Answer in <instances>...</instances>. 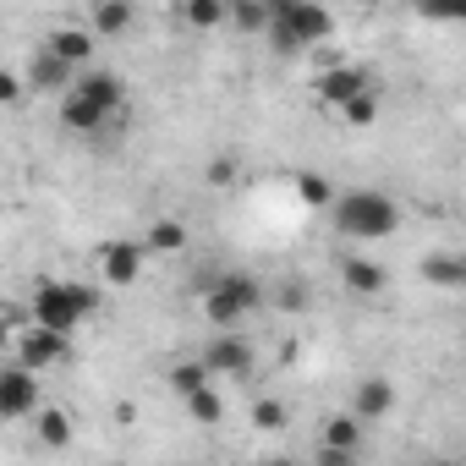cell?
Returning a JSON list of instances; mask_svg holds the SVG:
<instances>
[{
  "mask_svg": "<svg viewBox=\"0 0 466 466\" xmlns=\"http://www.w3.org/2000/svg\"><path fill=\"white\" fill-rule=\"evenodd\" d=\"M313 466H357V455H346V450H329V444H319Z\"/></svg>",
  "mask_w": 466,
  "mask_h": 466,
  "instance_id": "30",
  "label": "cell"
},
{
  "mask_svg": "<svg viewBox=\"0 0 466 466\" xmlns=\"http://www.w3.org/2000/svg\"><path fill=\"white\" fill-rule=\"evenodd\" d=\"M297 192H302V203H313V208H324V203H335V187L319 176V170H302L297 176Z\"/></svg>",
  "mask_w": 466,
  "mask_h": 466,
  "instance_id": "25",
  "label": "cell"
},
{
  "mask_svg": "<svg viewBox=\"0 0 466 466\" xmlns=\"http://www.w3.org/2000/svg\"><path fill=\"white\" fill-rule=\"evenodd\" d=\"M28 411H39V373H28V368H0V417L6 422H17V417H28Z\"/></svg>",
  "mask_w": 466,
  "mask_h": 466,
  "instance_id": "6",
  "label": "cell"
},
{
  "mask_svg": "<svg viewBox=\"0 0 466 466\" xmlns=\"http://www.w3.org/2000/svg\"><path fill=\"white\" fill-rule=\"evenodd\" d=\"M94 308H99V297H94L88 286H72V280H66V286H56V280H50V286H39V291H34V302H28V324L72 340V329H77Z\"/></svg>",
  "mask_w": 466,
  "mask_h": 466,
  "instance_id": "2",
  "label": "cell"
},
{
  "mask_svg": "<svg viewBox=\"0 0 466 466\" xmlns=\"http://www.w3.org/2000/svg\"><path fill=\"white\" fill-rule=\"evenodd\" d=\"M45 56H56L61 66H83V61L94 56V34H88V28H72V23H66V28H56V34L45 39Z\"/></svg>",
  "mask_w": 466,
  "mask_h": 466,
  "instance_id": "11",
  "label": "cell"
},
{
  "mask_svg": "<svg viewBox=\"0 0 466 466\" xmlns=\"http://www.w3.org/2000/svg\"><path fill=\"white\" fill-rule=\"evenodd\" d=\"M132 6H127V0H99V6H94V34H105V39H116V34H127L132 28Z\"/></svg>",
  "mask_w": 466,
  "mask_h": 466,
  "instance_id": "17",
  "label": "cell"
},
{
  "mask_svg": "<svg viewBox=\"0 0 466 466\" xmlns=\"http://www.w3.org/2000/svg\"><path fill=\"white\" fill-rule=\"evenodd\" d=\"M198 362L208 373H253V346H248V335H219L198 351Z\"/></svg>",
  "mask_w": 466,
  "mask_h": 466,
  "instance_id": "7",
  "label": "cell"
},
{
  "mask_svg": "<svg viewBox=\"0 0 466 466\" xmlns=\"http://www.w3.org/2000/svg\"><path fill=\"white\" fill-rule=\"evenodd\" d=\"M72 94H83L88 105H99L105 116H116L121 99H127V83L116 72H88V77H72Z\"/></svg>",
  "mask_w": 466,
  "mask_h": 466,
  "instance_id": "10",
  "label": "cell"
},
{
  "mask_svg": "<svg viewBox=\"0 0 466 466\" xmlns=\"http://www.w3.org/2000/svg\"><path fill=\"white\" fill-rule=\"evenodd\" d=\"M34 433H39V444L66 450V444H72V417H66V411H56V406H45V411L34 417Z\"/></svg>",
  "mask_w": 466,
  "mask_h": 466,
  "instance_id": "16",
  "label": "cell"
},
{
  "mask_svg": "<svg viewBox=\"0 0 466 466\" xmlns=\"http://www.w3.org/2000/svg\"><path fill=\"white\" fill-rule=\"evenodd\" d=\"M28 88H23V77L17 72H0V110H6V105H17Z\"/></svg>",
  "mask_w": 466,
  "mask_h": 466,
  "instance_id": "29",
  "label": "cell"
},
{
  "mask_svg": "<svg viewBox=\"0 0 466 466\" xmlns=\"http://www.w3.org/2000/svg\"><path fill=\"white\" fill-rule=\"evenodd\" d=\"M422 275H428L433 286H450V291L466 286V264H461L455 253H428V258H422Z\"/></svg>",
  "mask_w": 466,
  "mask_h": 466,
  "instance_id": "19",
  "label": "cell"
},
{
  "mask_svg": "<svg viewBox=\"0 0 466 466\" xmlns=\"http://www.w3.org/2000/svg\"><path fill=\"white\" fill-rule=\"evenodd\" d=\"M187 411H192V422H219L225 417V400L214 390H198V395H187Z\"/></svg>",
  "mask_w": 466,
  "mask_h": 466,
  "instance_id": "26",
  "label": "cell"
},
{
  "mask_svg": "<svg viewBox=\"0 0 466 466\" xmlns=\"http://www.w3.org/2000/svg\"><path fill=\"white\" fill-rule=\"evenodd\" d=\"M253 422H258L264 433H280V428H286V406H280L275 395H264V400H253Z\"/></svg>",
  "mask_w": 466,
  "mask_h": 466,
  "instance_id": "27",
  "label": "cell"
},
{
  "mask_svg": "<svg viewBox=\"0 0 466 466\" xmlns=\"http://www.w3.org/2000/svg\"><path fill=\"white\" fill-rule=\"evenodd\" d=\"M0 351H12V324L0 319Z\"/></svg>",
  "mask_w": 466,
  "mask_h": 466,
  "instance_id": "32",
  "label": "cell"
},
{
  "mask_svg": "<svg viewBox=\"0 0 466 466\" xmlns=\"http://www.w3.org/2000/svg\"><path fill=\"white\" fill-rule=\"evenodd\" d=\"M12 357H17V368H28V373H45V368H56L61 357H72V340L66 335H50V329H23L17 340H12Z\"/></svg>",
  "mask_w": 466,
  "mask_h": 466,
  "instance_id": "5",
  "label": "cell"
},
{
  "mask_svg": "<svg viewBox=\"0 0 466 466\" xmlns=\"http://www.w3.org/2000/svg\"><path fill=\"white\" fill-rule=\"evenodd\" d=\"M390 406H395L390 379H362V384H357V422H362V417H384Z\"/></svg>",
  "mask_w": 466,
  "mask_h": 466,
  "instance_id": "15",
  "label": "cell"
},
{
  "mask_svg": "<svg viewBox=\"0 0 466 466\" xmlns=\"http://www.w3.org/2000/svg\"><path fill=\"white\" fill-rule=\"evenodd\" d=\"M258 466H291V461H286V455H275V461H258Z\"/></svg>",
  "mask_w": 466,
  "mask_h": 466,
  "instance_id": "33",
  "label": "cell"
},
{
  "mask_svg": "<svg viewBox=\"0 0 466 466\" xmlns=\"http://www.w3.org/2000/svg\"><path fill=\"white\" fill-rule=\"evenodd\" d=\"M264 34L275 39V50H308V45H324L335 34V17L324 6H313V0H275Z\"/></svg>",
  "mask_w": 466,
  "mask_h": 466,
  "instance_id": "3",
  "label": "cell"
},
{
  "mask_svg": "<svg viewBox=\"0 0 466 466\" xmlns=\"http://www.w3.org/2000/svg\"><path fill=\"white\" fill-rule=\"evenodd\" d=\"M170 390H176L181 400L198 395V390H208V368H203L198 357H192V362H176V368H170Z\"/></svg>",
  "mask_w": 466,
  "mask_h": 466,
  "instance_id": "21",
  "label": "cell"
},
{
  "mask_svg": "<svg viewBox=\"0 0 466 466\" xmlns=\"http://www.w3.org/2000/svg\"><path fill=\"white\" fill-rule=\"evenodd\" d=\"M181 12H187V23H192V28H219L230 6H225V0H187Z\"/></svg>",
  "mask_w": 466,
  "mask_h": 466,
  "instance_id": "23",
  "label": "cell"
},
{
  "mask_svg": "<svg viewBox=\"0 0 466 466\" xmlns=\"http://www.w3.org/2000/svg\"><path fill=\"white\" fill-rule=\"evenodd\" d=\"M208 181H214V187H230V181H237V165H230V159H214V165H208Z\"/></svg>",
  "mask_w": 466,
  "mask_h": 466,
  "instance_id": "31",
  "label": "cell"
},
{
  "mask_svg": "<svg viewBox=\"0 0 466 466\" xmlns=\"http://www.w3.org/2000/svg\"><path fill=\"white\" fill-rule=\"evenodd\" d=\"M23 88H34V94H72V66H61L56 56H34V66H28V83Z\"/></svg>",
  "mask_w": 466,
  "mask_h": 466,
  "instance_id": "12",
  "label": "cell"
},
{
  "mask_svg": "<svg viewBox=\"0 0 466 466\" xmlns=\"http://www.w3.org/2000/svg\"><path fill=\"white\" fill-rule=\"evenodd\" d=\"M264 308V286L253 280V275H219L208 291H203V319L214 324V329H237L248 313H258Z\"/></svg>",
  "mask_w": 466,
  "mask_h": 466,
  "instance_id": "4",
  "label": "cell"
},
{
  "mask_svg": "<svg viewBox=\"0 0 466 466\" xmlns=\"http://www.w3.org/2000/svg\"><path fill=\"white\" fill-rule=\"evenodd\" d=\"M340 116H346L351 127H373V121H379V88H368V94H357L351 105H340Z\"/></svg>",
  "mask_w": 466,
  "mask_h": 466,
  "instance_id": "24",
  "label": "cell"
},
{
  "mask_svg": "<svg viewBox=\"0 0 466 466\" xmlns=\"http://www.w3.org/2000/svg\"><path fill=\"white\" fill-rule=\"evenodd\" d=\"M181 248H187V225H181V219H154V225H148L143 253H181Z\"/></svg>",
  "mask_w": 466,
  "mask_h": 466,
  "instance_id": "18",
  "label": "cell"
},
{
  "mask_svg": "<svg viewBox=\"0 0 466 466\" xmlns=\"http://www.w3.org/2000/svg\"><path fill=\"white\" fill-rule=\"evenodd\" d=\"M61 121H66V132H99L110 116L99 105H88L83 94H61Z\"/></svg>",
  "mask_w": 466,
  "mask_h": 466,
  "instance_id": "14",
  "label": "cell"
},
{
  "mask_svg": "<svg viewBox=\"0 0 466 466\" xmlns=\"http://www.w3.org/2000/svg\"><path fill=\"white\" fill-rule=\"evenodd\" d=\"M324 444L357 455V450H362V422H357V417H329V422H324Z\"/></svg>",
  "mask_w": 466,
  "mask_h": 466,
  "instance_id": "20",
  "label": "cell"
},
{
  "mask_svg": "<svg viewBox=\"0 0 466 466\" xmlns=\"http://www.w3.org/2000/svg\"><path fill=\"white\" fill-rule=\"evenodd\" d=\"M368 88H373V83H368V72H357V66H329V72L319 77V99H324V105H335V110H340V105H351V99H357V94H368Z\"/></svg>",
  "mask_w": 466,
  "mask_h": 466,
  "instance_id": "9",
  "label": "cell"
},
{
  "mask_svg": "<svg viewBox=\"0 0 466 466\" xmlns=\"http://www.w3.org/2000/svg\"><path fill=\"white\" fill-rule=\"evenodd\" d=\"M329 214H335V230L351 242H379L400 230V203L390 192H340Z\"/></svg>",
  "mask_w": 466,
  "mask_h": 466,
  "instance_id": "1",
  "label": "cell"
},
{
  "mask_svg": "<svg viewBox=\"0 0 466 466\" xmlns=\"http://www.w3.org/2000/svg\"><path fill=\"white\" fill-rule=\"evenodd\" d=\"M99 275L110 286H132L143 275V242H105L99 248Z\"/></svg>",
  "mask_w": 466,
  "mask_h": 466,
  "instance_id": "8",
  "label": "cell"
},
{
  "mask_svg": "<svg viewBox=\"0 0 466 466\" xmlns=\"http://www.w3.org/2000/svg\"><path fill=\"white\" fill-rule=\"evenodd\" d=\"M340 275H346V291L351 297H379L390 286L384 264H373V258H340Z\"/></svg>",
  "mask_w": 466,
  "mask_h": 466,
  "instance_id": "13",
  "label": "cell"
},
{
  "mask_svg": "<svg viewBox=\"0 0 466 466\" xmlns=\"http://www.w3.org/2000/svg\"><path fill=\"white\" fill-rule=\"evenodd\" d=\"M225 17L237 23L242 34H264V28H269V6H264V0H242V6H230Z\"/></svg>",
  "mask_w": 466,
  "mask_h": 466,
  "instance_id": "22",
  "label": "cell"
},
{
  "mask_svg": "<svg viewBox=\"0 0 466 466\" xmlns=\"http://www.w3.org/2000/svg\"><path fill=\"white\" fill-rule=\"evenodd\" d=\"M280 308H286V313H302V308H308V286H302V280H286V286H280Z\"/></svg>",
  "mask_w": 466,
  "mask_h": 466,
  "instance_id": "28",
  "label": "cell"
}]
</instances>
